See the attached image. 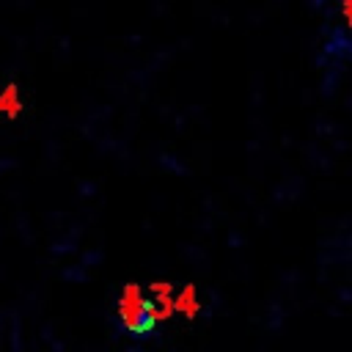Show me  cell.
Masks as SVG:
<instances>
[{
  "instance_id": "1",
  "label": "cell",
  "mask_w": 352,
  "mask_h": 352,
  "mask_svg": "<svg viewBox=\"0 0 352 352\" xmlns=\"http://www.w3.org/2000/svg\"><path fill=\"white\" fill-rule=\"evenodd\" d=\"M118 319L129 333L143 336L157 324L160 314H157L154 302L140 292V286L129 283V286H124L121 300H118Z\"/></svg>"
},
{
  "instance_id": "2",
  "label": "cell",
  "mask_w": 352,
  "mask_h": 352,
  "mask_svg": "<svg viewBox=\"0 0 352 352\" xmlns=\"http://www.w3.org/2000/svg\"><path fill=\"white\" fill-rule=\"evenodd\" d=\"M341 16H344V25L352 30V0H341Z\"/></svg>"
}]
</instances>
